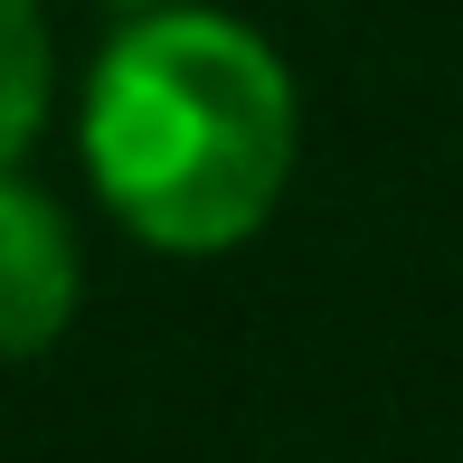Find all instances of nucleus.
I'll use <instances>...</instances> for the list:
<instances>
[{"mask_svg":"<svg viewBox=\"0 0 463 463\" xmlns=\"http://www.w3.org/2000/svg\"><path fill=\"white\" fill-rule=\"evenodd\" d=\"M104 10H123V19H152V10H189V0H104Z\"/></svg>","mask_w":463,"mask_h":463,"instance_id":"4","label":"nucleus"},{"mask_svg":"<svg viewBox=\"0 0 463 463\" xmlns=\"http://www.w3.org/2000/svg\"><path fill=\"white\" fill-rule=\"evenodd\" d=\"M57 95V38L38 0H0V171H19Z\"/></svg>","mask_w":463,"mask_h":463,"instance_id":"3","label":"nucleus"},{"mask_svg":"<svg viewBox=\"0 0 463 463\" xmlns=\"http://www.w3.org/2000/svg\"><path fill=\"white\" fill-rule=\"evenodd\" d=\"M76 152L104 218L152 256H237L303 161L293 67L265 29L199 0L123 19L76 104Z\"/></svg>","mask_w":463,"mask_h":463,"instance_id":"1","label":"nucleus"},{"mask_svg":"<svg viewBox=\"0 0 463 463\" xmlns=\"http://www.w3.org/2000/svg\"><path fill=\"white\" fill-rule=\"evenodd\" d=\"M76 303H86V256H76L67 208L19 171H0V360L57 350Z\"/></svg>","mask_w":463,"mask_h":463,"instance_id":"2","label":"nucleus"}]
</instances>
